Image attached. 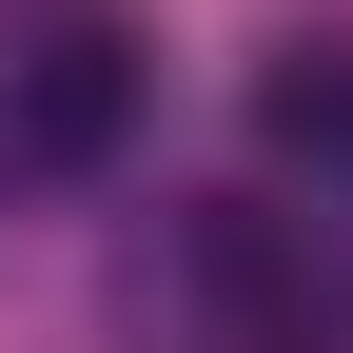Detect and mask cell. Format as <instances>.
<instances>
[{
	"label": "cell",
	"mask_w": 353,
	"mask_h": 353,
	"mask_svg": "<svg viewBox=\"0 0 353 353\" xmlns=\"http://www.w3.org/2000/svg\"><path fill=\"white\" fill-rule=\"evenodd\" d=\"M176 314H196V353H353V294L314 275V255L275 236V216H236V196H196L176 216Z\"/></svg>",
	"instance_id": "cell-1"
},
{
	"label": "cell",
	"mask_w": 353,
	"mask_h": 353,
	"mask_svg": "<svg viewBox=\"0 0 353 353\" xmlns=\"http://www.w3.org/2000/svg\"><path fill=\"white\" fill-rule=\"evenodd\" d=\"M138 99H157V59H138V20H99V0H59V20L0 59V157L20 176H99L118 138H138Z\"/></svg>",
	"instance_id": "cell-2"
},
{
	"label": "cell",
	"mask_w": 353,
	"mask_h": 353,
	"mask_svg": "<svg viewBox=\"0 0 353 353\" xmlns=\"http://www.w3.org/2000/svg\"><path fill=\"white\" fill-rule=\"evenodd\" d=\"M255 157H275V176H314V196H353V20L255 59Z\"/></svg>",
	"instance_id": "cell-3"
}]
</instances>
